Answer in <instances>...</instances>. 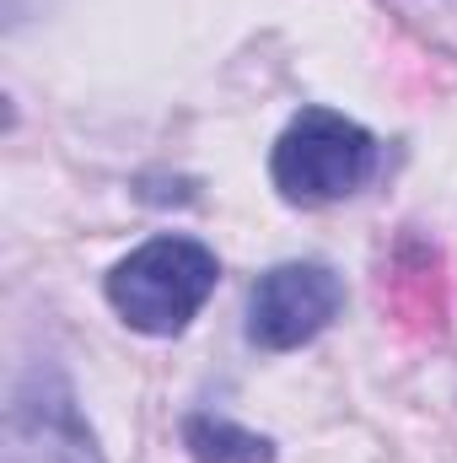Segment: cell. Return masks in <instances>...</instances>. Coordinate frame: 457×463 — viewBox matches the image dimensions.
I'll return each mask as SVG.
<instances>
[{
	"label": "cell",
	"mask_w": 457,
	"mask_h": 463,
	"mask_svg": "<svg viewBox=\"0 0 457 463\" xmlns=\"http://www.w3.org/2000/svg\"><path fill=\"white\" fill-rule=\"evenodd\" d=\"M216 280H221L216 253L200 237L167 232V237L140 242L129 259H118L108 269V302L135 335L173 340L200 318Z\"/></svg>",
	"instance_id": "cell-1"
},
{
	"label": "cell",
	"mask_w": 457,
	"mask_h": 463,
	"mask_svg": "<svg viewBox=\"0 0 457 463\" xmlns=\"http://www.w3.org/2000/svg\"><path fill=\"white\" fill-rule=\"evenodd\" d=\"M340 307H344V286L329 264H318V259L275 264L247 291V345L269 350V355L302 350L340 318Z\"/></svg>",
	"instance_id": "cell-3"
},
{
	"label": "cell",
	"mask_w": 457,
	"mask_h": 463,
	"mask_svg": "<svg viewBox=\"0 0 457 463\" xmlns=\"http://www.w3.org/2000/svg\"><path fill=\"white\" fill-rule=\"evenodd\" d=\"M183 448L194 453V463H275V442L227 415H189Z\"/></svg>",
	"instance_id": "cell-5"
},
{
	"label": "cell",
	"mask_w": 457,
	"mask_h": 463,
	"mask_svg": "<svg viewBox=\"0 0 457 463\" xmlns=\"http://www.w3.org/2000/svg\"><path fill=\"white\" fill-rule=\"evenodd\" d=\"M5 463H103L70 383L54 366H33L16 383L5 415Z\"/></svg>",
	"instance_id": "cell-4"
},
{
	"label": "cell",
	"mask_w": 457,
	"mask_h": 463,
	"mask_svg": "<svg viewBox=\"0 0 457 463\" xmlns=\"http://www.w3.org/2000/svg\"><path fill=\"white\" fill-rule=\"evenodd\" d=\"M377 173V135L334 109H302L269 151V178L291 205H334Z\"/></svg>",
	"instance_id": "cell-2"
}]
</instances>
